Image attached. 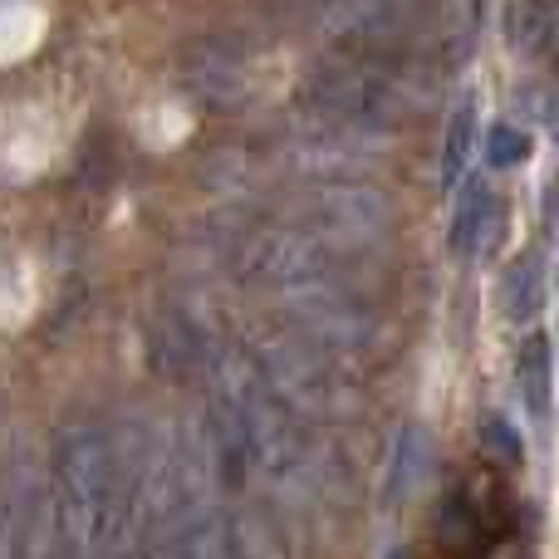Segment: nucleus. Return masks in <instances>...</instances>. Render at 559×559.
Segmentation results:
<instances>
[{"mask_svg": "<svg viewBox=\"0 0 559 559\" xmlns=\"http://www.w3.org/2000/svg\"><path fill=\"white\" fill-rule=\"evenodd\" d=\"M427 466H432V442H427V432L417 423H407L403 432H397V442H393V456H388V481H383V506L388 511L407 506L417 491H423Z\"/></svg>", "mask_w": 559, "mask_h": 559, "instance_id": "8", "label": "nucleus"}, {"mask_svg": "<svg viewBox=\"0 0 559 559\" xmlns=\"http://www.w3.org/2000/svg\"><path fill=\"white\" fill-rule=\"evenodd\" d=\"M275 309L289 334H299L305 344L324 348V354H358V348L378 344V334H383V309L358 285H348V275L275 289Z\"/></svg>", "mask_w": 559, "mask_h": 559, "instance_id": "6", "label": "nucleus"}, {"mask_svg": "<svg viewBox=\"0 0 559 559\" xmlns=\"http://www.w3.org/2000/svg\"><path fill=\"white\" fill-rule=\"evenodd\" d=\"M472 143H476V104H472V94H462L452 118H447V143H442V182L447 187L462 177L466 157H472Z\"/></svg>", "mask_w": 559, "mask_h": 559, "instance_id": "13", "label": "nucleus"}, {"mask_svg": "<svg viewBox=\"0 0 559 559\" xmlns=\"http://www.w3.org/2000/svg\"><path fill=\"white\" fill-rule=\"evenodd\" d=\"M271 202L285 222L314 231L334 251L368 246L393 226V202L373 182H364V177H344V182H280Z\"/></svg>", "mask_w": 559, "mask_h": 559, "instance_id": "5", "label": "nucleus"}, {"mask_svg": "<svg viewBox=\"0 0 559 559\" xmlns=\"http://www.w3.org/2000/svg\"><path fill=\"white\" fill-rule=\"evenodd\" d=\"M314 114L338 123L388 133L403 118H417L442 98L432 64L413 55H368V49H338V59L319 64L305 84Z\"/></svg>", "mask_w": 559, "mask_h": 559, "instance_id": "1", "label": "nucleus"}, {"mask_svg": "<svg viewBox=\"0 0 559 559\" xmlns=\"http://www.w3.org/2000/svg\"><path fill=\"white\" fill-rule=\"evenodd\" d=\"M545 289H550V280H545V261L540 255H521V261L506 271L501 280V314L511 319L515 329L521 324H535V314L545 309Z\"/></svg>", "mask_w": 559, "mask_h": 559, "instance_id": "9", "label": "nucleus"}, {"mask_svg": "<svg viewBox=\"0 0 559 559\" xmlns=\"http://www.w3.org/2000/svg\"><path fill=\"white\" fill-rule=\"evenodd\" d=\"M496 212H501V206H496V197L491 192H481V187H476V192H466V202L456 206V222H452V251H481L486 246V226L496 222Z\"/></svg>", "mask_w": 559, "mask_h": 559, "instance_id": "14", "label": "nucleus"}, {"mask_svg": "<svg viewBox=\"0 0 559 559\" xmlns=\"http://www.w3.org/2000/svg\"><path fill=\"white\" fill-rule=\"evenodd\" d=\"M182 84L206 108H241L255 94L251 74H246V59L236 49L216 45V39H202V45H192L182 55Z\"/></svg>", "mask_w": 559, "mask_h": 559, "instance_id": "7", "label": "nucleus"}, {"mask_svg": "<svg viewBox=\"0 0 559 559\" xmlns=\"http://www.w3.org/2000/svg\"><path fill=\"white\" fill-rule=\"evenodd\" d=\"M216 261L226 265L236 280L255 289H289V285H309V280H329V275H348L344 255L329 241H319L314 231L285 222L280 212H231L216 216L206 226Z\"/></svg>", "mask_w": 559, "mask_h": 559, "instance_id": "3", "label": "nucleus"}, {"mask_svg": "<svg viewBox=\"0 0 559 559\" xmlns=\"http://www.w3.org/2000/svg\"><path fill=\"white\" fill-rule=\"evenodd\" d=\"M476 0H324L314 10V35L334 49L368 55L442 59L472 35Z\"/></svg>", "mask_w": 559, "mask_h": 559, "instance_id": "2", "label": "nucleus"}, {"mask_svg": "<svg viewBox=\"0 0 559 559\" xmlns=\"http://www.w3.org/2000/svg\"><path fill=\"white\" fill-rule=\"evenodd\" d=\"M486 147V163L491 167H521L531 157V133L525 128H511V123H496L491 133L481 138Z\"/></svg>", "mask_w": 559, "mask_h": 559, "instance_id": "15", "label": "nucleus"}, {"mask_svg": "<svg viewBox=\"0 0 559 559\" xmlns=\"http://www.w3.org/2000/svg\"><path fill=\"white\" fill-rule=\"evenodd\" d=\"M35 486H39V476L25 456L0 472V559L15 555V535H20V521H25V506L35 496Z\"/></svg>", "mask_w": 559, "mask_h": 559, "instance_id": "10", "label": "nucleus"}, {"mask_svg": "<svg viewBox=\"0 0 559 559\" xmlns=\"http://www.w3.org/2000/svg\"><path fill=\"white\" fill-rule=\"evenodd\" d=\"M481 447H486V452H496L501 462H521V456H525L521 432H515L506 417H486V423H481Z\"/></svg>", "mask_w": 559, "mask_h": 559, "instance_id": "16", "label": "nucleus"}, {"mask_svg": "<svg viewBox=\"0 0 559 559\" xmlns=\"http://www.w3.org/2000/svg\"><path fill=\"white\" fill-rule=\"evenodd\" d=\"M241 354L265 383V393L305 427H324L348 417V383L329 368L324 348L305 344L299 334H289L280 324H255L246 334Z\"/></svg>", "mask_w": 559, "mask_h": 559, "instance_id": "4", "label": "nucleus"}, {"mask_svg": "<svg viewBox=\"0 0 559 559\" xmlns=\"http://www.w3.org/2000/svg\"><path fill=\"white\" fill-rule=\"evenodd\" d=\"M521 393L535 417H550V334H531L521 344Z\"/></svg>", "mask_w": 559, "mask_h": 559, "instance_id": "12", "label": "nucleus"}, {"mask_svg": "<svg viewBox=\"0 0 559 559\" xmlns=\"http://www.w3.org/2000/svg\"><path fill=\"white\" fill-rule=\"evenodd\" d=\"M550 0H511V20H506V39L521 59H540L550 49Z\"/></svg>", "mask_w": 559, "mask_h": 559, "instance_id": "11", "label": "nucleus"}]
</instances>
